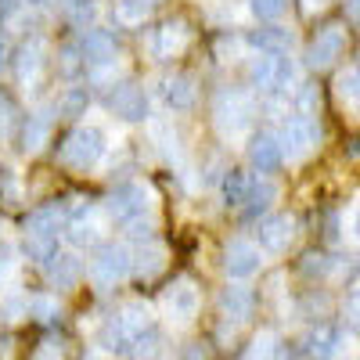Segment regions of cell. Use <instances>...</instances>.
<instances>
[{"label": "cell", "instance_id": "26", "mask_svg": "<svg viewBox=\"0 0 360 360\" xmlns=\"http://www.w3.org/2000/svg\"><path fill=\"white\" fill-rule=\"evenodd\" d=\"M249 188H252V180H249L242 169H227V173H224L220 191H224V202H227V205H245Z\"/></svg>", "mask_w": 360, "mask_h": 360}, {"label": "cell", "instance_id": "15", "mask_svg": "<svg viewBox=\"0 0 360 360\" xmlns=\"http://www.w3.org/2000/svg\"><path fill=\"white\" fill-rule=\"evenodd\" d=\"M252 307H256V295L245 288V285H227L224 292H220V314H224V321H231V324H242L245 317H252Z\"/></svg>", "mask_w": 360, "mask_h": 360}, {"label": "cell", "instance_id": "10", "mask_svg": "<svg viewBox=\"0 0 360 360\" xmlns=\"http://www.w3.org/2000/svg\"><path fill=\"white\" fill-rule=\"evenodd\" d=\"M342 51H346V25H324L307 51V65L324 69V65H332Z\"/></svg>", "mask_w": 360, "mask_h": 360}, {"label": "cell", "instance_id": "46", "mask_svg": "<svg viewBox=\"0 0 360 360\" xmlns=\"http://www.w3.org/2000/svg\"><path fill=\"white\" fill-rule=\"evenodd\" d=\"M303 8H307V11L314 15V11H321V8H324V0H307V4H303Z\"/></svg>", "mask_w": 360, "mask_h": 360}, {"label": "cell", "instance_id": "36", "mask_svg": "<svg viewBox=\"0 0 360 360\" xmlns=\"http://www.w3.org/2000/svg\"><path fill=\"white\" fill-rule=\"evenodd\" d=\"M29 314H33L37 321H54L58 314H62V307H58V299H29Z\"/></svg>", "mask_w": 360, "mask_h": 360}, {"label": "cell", "instance_id": "49", "mask_svg": "<svg viewBox=\"0 0 360 360\" xmlns=\"http://www.w3.org/2000/svg\"><path fill=\"white\" fill-rule=\"evenodd\" d=\"M152 4H155V0H152Z\"/></svg>", "mask_w": 360, "mask_h": 360}, {"label": "cell", "instance_id": "44", "mask_svg": "<svg viewBox=\"0 0 360 360\" xmlns=\"http://www.w3.org/2000/svg\"><path fill=\"white\" fill-rule=\"evenodd\" d=\"M184 360H205V349L195 342V346H188V349H184Z\"/></svg>", "mask_w": 360, "mask_h": 360}, {"label": "cell", "instance_id": "31", "mask_svg": "<svg viewBox=\"0 0 360 360\" xmlns=\"http://www.w3.org/2000/svg\"><path fill=\"white\" fill-rule=\"evenodd\" d=\"M86 105H90V98H86V86H69L65 94L58 98V112L69 115V119L83 115V112H86Z\"/></svg>", "mask_w": 360, "mask_h": 360}, {"label": "cell", "instance_id": "40", "mask_svg": "<svg viewBox=\"0 0 360 360\" xmlns=\"http://www.w3.org/2000/svg\"><path fill=\"white\" fill-rule=\"evenodd\" d=\"M119 76V62H108V65H94L90 69V83L94 86H105V83H112Z\"/></svg>", "mask_w": 360, "mask_h": 360}, {"label": "cell", "instance_id": "18", "mask_svg": "<svg viewBox=\"0 0 360 360\" xmlns=\"http://www.w3.org/2000/svg\"><path fill=\"white\" fill-rule=\"evenodd\" d=\"M281 144H278V137H270V134H259V137H252V144H249V162H252V169H259V173H274L278 166H281Z\"/></svg>", "mask_w": 360, "mask_h": 360}, {"label": "cell", "instance_id": "17", "mask_svg": "<svg viewBox=\"0 0 360 360\" xmlns=\"http://www.w3.org/2000/svg\"><path fill=\"white\" fill-rule=\"evenodd\" d=\"M51 127H54V119H51V112L44 108V112H33L22 123V148L29 155H37V152H44V144L51 141Z\"/></svg>", "mask_w": 360, "mask_h": 360}, {"label": "cell", "instance_id": "39", "mask_svg": "<svg viewBox=\"0 0 360 360\" xmlns=\"http://www.w3.org/2000/svg\"><path fill=\"white\" fill-rule=\"evenodd\" d=\"M11 127H15V105L8 94H0V137H8Z\"/></svg>", "mask_w": 360, "mask_h": 360}, {"label": "cell", "instance_id": "29", "mask_svg": "<svg viewBox=\"0 0 360 360\" xmlns=\"http://www.w3.org/2000/svg\"><path fill=\"white\" fill-rule=\"evenodd\" d=\"M152 15V0H115V18L123 25H141Z\"/></svg>", "mask_w": 360, "mask_h": 360}, {"label": "cell", "instance_id": "48", "mask_svg": "<svg viewBox=\"0 0 360 360\" xmlns=\"http://www.w3.org/2000/svg\"><path fill=\"white\" fill-rule=\"evenodd\" d=\"M353 231H356V238H360V217H356V220H353Z\"/></svg>", "mask_w": 360, "mask_h": 360}, {"label": "cell", "instance_id": "47", "mask_svg": "<svg viewBox=\"0 0 360 360\" xmlns=\"http://www.w3.org/2000/svg\"><path fill=\"white\" fill-rule=\"evenodd\" d=\"M349 15H356V18H360V0H349Z\"/></svg>", "mask_w": 360, "mask_h": 360}, {"label": "cell", "instance_id": "12", "mask_svg": "<svg viewBox=\"0 0 360 360\" xmlns=\"http://www.w3.org/2000/svg\"><path fill=\"white\" fill-rule=\"evenodd\" d=\"M188 40H191V29L184 25V22H162L152 37H148V51H152V58H176L180 51L188 47Z\"/></svg>", "mask_w": 360, "mask_h": 360}, {"label": "cell", "instance_id": "38", "mask_svg": "<svg viewBox=\"0 0 360 360\" xmlns=\"http://www.w3.org/2000/svg\"><path fill=\"white\" fill-rule=\"evenodd\" d=\"M332 270V263H328V256H321V252H307L303 256V274H328Z\"/></svg>", "mask_w": 360, "mask_h": 360}, {"label": "cell", "instance_id": "2", "mask_svg": "<svg viewBox=\"0 0 360 360\" xmlns=\"http://www.w3.org/2000/svg\"><path fill=\"white\" fill-rule=\"evenodd\" d=\"M213 119H217V130L224 141H242L252 127V101L242 90H224L217 98V108H213Z\"/></svg>", "mask_w": 360, "mask_h": 360}, {"label": "cell", "instance_id": "30", "mask_svg": "<svg viewBox=\"0 0 360 360\" xmlns=\"http://www.w3.org/2000/svg\"><path fill=\"white\" fill-rule=\"evenodd\" d=\"M83 54H79V44H65L62 51H58V76H65V79H76L83 72Z\"/></svg>", "mask_w": 360, "mask_h": 360}, {"label": "cell", "instance_id": "5", "mask_svg": "<svg viewBox=\"0 0 360 360\" xmlns=\"http://www.w3.org/2000/svg\"><path fill=\"white\" fill-rule=\"evenodd\" d=\"M198 307H202V292H198V285L191 278L173 281L166 288V295H162V310H166V317L173 324H191L198 317Z\"/></svg>", "mask_w": 360, "mask_h": 360}, {"label": "cell", "instance_id": "4", "mask_svg": "<svg viewBox=\"0 0 360 360\" xmlns=\"http://www.w3.org/2000/svg\"><path fill=\"white\" fill-rule=\"evenodd\" d=\"M152 209V191H148L144 184H137V180H130V184H119L108 202H105V213L115 220V224H134V220H144V213Z\"/></svg>", "mask_w": 360, "mask_h": 360}, {"label": "cell", "instance_id": "21", "mask_svg": "<svg viewBox=\"0 0 360 360\" xmlns=\"http://www.w3.org/2000/svg\"><path fill=\"white\" fill-rule=\"evenodd\" d=\"M79 274H83V263H79L76 252H58V256L47 263V281H51L54 288H72V285L79 281Z\"/></svg>", "mask_w": 360, "mask_h": 360}, {"label": "cell", "instance_id": "34", "mask_svg": "<svg viewBox=\"0 0 360 360\" xmlns=\"http://www.w3.org/2000/svg\"><path fill=\"white\" fill-rule=\"evenodd\" d=\"M285 8H288V0H249V11H252L259 22H274V18H281Z\"/></svg>", "mask_w": 360, "mask_h": 360}, {"label": "cell", "instance_id": "33", "mask_svg": "<svg viewBox=\"0 0 360 360\" xmlns=\"http://www.w3.org/2000/svg\"><path fill=\"white\" fill-rule=\"evenodd\" d=\"M130 353H134L137 360H155V356L162 353V335L155 332V328H152V332H144V335H137L134 346H130Z\"/></svg>", "mask_w": 360, "mask_h": 360}, {"label": "cell", "instance_id": "43", "mask_svg": "<svg viewBox=\"0 0 360 360\" xmlns=\"http://www.w3.org/2000/svg\"><path fill=\"white\" fill-rule=\"evenodd\" d=\"M346 321L360 328V288H353V292L346 295Z\"/></svg>", "mask_w": 360, "mask_h": 360}, {"label": "cell", "instance_id": "16", "mask_svg": "<svg viewBox=\"0 0 360 360\" xmlns=\"http://www.w3.org/2000/svg\"><path fill=\"white\" fill-rule=\"evenodd\" d=\"M195 98H198V86H195L191 76L176 72V76L162 79V101H166L169 112H188V108H195Z\"/></svg>", "mask_w": 360, "mask_h": 360}, {"label": "cell", "instance_id": "3", "mask_svg": "<svg viewBox=\"0 0 360 360\" xmlns=\"http://www.w3.org/2000/svg\"><path fill=\"white\" fill-rule=\"evenodd\" d=\"M134 270V252L127 245L105 242L94 249V259H90V278H94L98 288H115L119 281H127V274Z\"/></svg>", "mask_w": 360, "mask_h": 360}, {"label": "cell", "instance_id": "8", "mask_svg": "<svg viewBox=\"0 0 360 360\" xmlns=\"http://www.w3.org/2000/svg\"><path fill=\"white\" fill-rule=\"evenodd\" d=\"M249 79L256 90H281L292 79V65L285 54H256L249 65Z\"/></svg>", "mask_w": 360, "mask_h": 360}, {"label": "cell", "instance_id": "37", "mask_svg": "<svg viewBox=\"0 0 360 360\" xmlns=\"http://www.w3.org/2000/svg\"><path fill=\"white\" fill-rule=\"evenodd\" d=\"M94 15H98V8L90 4V0H72V4H69V18H72L76 25H83V29H90Z\"/></svg>", "mask_w": 360, "mask_h": 360}, {"label": "cell", "instance_id": "45", "mask_svg": "<svg viewBox=\"0 0 360 360\" xmlns=\"http://www.w3.org/2000/svg\"><path fill=\"white\" fill-rule=\"evenodd\" d=\"M8 58H11V47H8V37H0V69L8 65Z\"/></svg>", "mask_w": 360, "mask_h": 360}, {"label": "cell", "instance_id": "7", "mask_svg": "<svg viewBox=\"0 0 360 360\" xmlns=\"http://www.w3.org/2000/svg\"><path fill=\"white\" fill-rule=\"evenodd\" d=\"M317 141H321V127L314 123V119H292V123H285V130L278 137L281 155H288V159L310 155L314 148H317Z\"/></svg>", "mask_w": 360, "mask_h": 360}, {"label": "cell", "instance_id": "42", "mask_svg": "<svg viewBox=\"0 0 360 360\" xmlns=\"http://www.w3.org/2000/svg\"><path fill=\"white\" fill-rule=\"evenodd\" d=\"M270 353H274V339H270V335H259V339L252 342V349H249V360H266Z\"/></svg>", "mask_w": 360, "mask_h": 360}, {"label": "cell", "instance_id": "9", "mask_svg": "<svg viewBox=\"0 0 360 360\" xmlns=\"http://www.w3.org/2000/svg\"><path fill=\"white\" fill-rule=\"evenodd\" d=\"M259 252H270V256H281L288 245H292V238H295V220L285 217V213H274V217H263L259 220Z\"/></svg>", "mask_w": 360, "mask_h": 360}, {"label": "cell", "instance_id": "25", "mask_svg": "<svg viewBox=\"0 0 360 360\" xmlns=\"http://www.w3.org/2000/svg\"><path fill=\"white\" fill-rule=\"evenodd\" d=\"M69 231V242L72 245H94L98 238H101V227H105V220H101V213H90V217H83V220H76V224H65Z\"/></svg>", "mask_w": 360, "mask_h": 360}, {"label": "cell", "instance_id": "41", "mask_svg": "<svg viewBox=\"0 0 360 360\" xmlns=\"http://www.w3.org/2000/svg\"><path fill=\"white\" fill-rule=\"evenodd\" d=\"M65 353H62V342H54V339H47V342H40L37 346V353L29 356V360H62Z\"/></svg>", "mask_w": 360, "mask_h": 360}, {"label": "cell", "instance_id": "1", "mask_svg": "<svg viewBox=\"0 0 360 360\" xmlns=\"http://www.w3.org/2000/svg\"><path fill=\"white\" fill-rule=\"evenodd\" d=\"M108 152V141L98 127H76L65 144H62V152H58V159H62L69 169H94Z\"/></svg>", "mask_w": 360, "mask_h": 360}, {"label": "cell", "instance_id": "14", "mask_svg": "<svg viewBox=\"0 0 360 360\" xmlns=\"http://www.w3.org/2000/svg\"><path fill=\"white\" fill-rule=\"evenodd\" d=\"M47 65V40L33 37L18 54H15V79L29 90V86H37L40 79V69Z\"/></svg>", "mask_w": 360, "mask_h": 360}, {"label": "cell", "instance_id": "24", "mask_svg": "<svg viewBox=\"0 0 360 360\" xmlns=\"http://www.w3.org/2000/svg\"><path fill=\"white\" fill-rule=\"evenodd\" d=\"M98 346L108 349V353H130L134 339L127 335V328L119 324V317H108V321L101 324V332H98Z\"/></svg>", "mask_w": 360, "mask_h": 360}, {"label": "cell", "instance_id": "35", "mask_svg": "<svg viewBox=\"0 0 360 360\" xmlns=\"http://www.w3.org/2000/svg\"><path fill=\"white\" fill-rule=\"evenodd\" d=\"M0 314H4L8 321H22V317H29V299H25L22 292L4 295V299H0Z\"/></svg>", "mask_w": 360, "mask_h": 360}, {"label": "cell", "instance_id": "6", "mask_svg": "<svg viewBox=\"0 0 360 360\" xmlns=\"http://www.w3.org/2000/svg\"><path fill=\"white\" fill-rule=\"evenodd\" d=\"M259 266H263V252H259V245H252V242H245V238H234V242H227V249H224V270H227V278L231 281H249V278H256L259 274Z\"/></svg>", "mask_w": 360, "mask_h": 360}, {"label": "cell", "instance_id": "11", "mask_svg": "<svg viewBox=\"0 0 360 360\" xmlns=\"http://www.w3.org/2000/svg\"><path fill=\"white\" fill-rule=\"evenodd\" d=\"M76 44H79V54H83L86 69L115 62V37L108 33V29H94V25H90V29H83V37Z\"/></svg>", "mask_w": 360, "mask_h": 360}, {"label": "cell", "instance_id": "19", "mask_svg": "<svg viewBox=\"0 0 360 360\" xmlns=\"http://www.w3.org/2000/svg\"><path fill=\"white\" fill-rule=\"evenodd\" d=\"M134 270H137L144 281L159 278L162 270H166V245H159L155 238H152V242H141L137 252H134Z\"/></svg>", "mask_w": 360, "mask_h": 360}, {"label": "cell", "instance_id": "20", "mask_svg": "<svg viewBox=\"0 0 360 360\" xmlns=\"http://www.w3.org/2000/svg\"><path fill=\"white\" fill-rule=\"evenodd\" d=\"M69 220H65V209L58 205H40L29 213V224H25V234H40V238H58V231H62Z\"/></svg>", "mask_w": 360, "mask_h": 360}, {"label": "cell", "instance_id": "23", "mask_svg": "<svg viewBox=\"0 0 360 360\" xmlns=\"http://www.w3.org/2000/svg\"><path fill=\"white\" fill-rule=\"evenodd\" d=\"M249 44L259 54H285L288 44H292V37L285 33V29H278V25H266V29H256V33L249 37Z\"/></svg>", "mask_w": 360, "mask_h": 360}, {"label": "cell", "instance_id": "13", "mask_svg": "<svg viewBox=\"0 0 360 360\" xmlns=\"http://www.w3.org/2000/svg\"><path fill=\"white\" fill-rule=\"evenodd\" d=\"M108 108L127 119V123H141V119H148V94L141 86H130V83H119L112 94H108Z\"/></svg>", "mask_w": 360, "mask_h": 360}, {"label": "cell", "instance_id": "32", "mask_svg": "<svg viewBox=\"0 0 360 360\" xmlns=\"http://www.w3.org/2000/svg\"><path fill=\"white\" fill-rule=\"evenodd\" d=\"M295 108H299V119H314L321 112V90L314 83H303L295 94Z\"/></svg>", "mask_w": 360, "mask_h": 360}, {"label": "cell", "instance_id": "27", "mask_svg": "<svg viewBox=\"0 0 360 360\" xmlns=\"http://www.w3.org/2000/svg\"><path fill=\"white\" fill-rule=\"evenodd\" d=\"M22 252L33 259V263H51L58 256V238H40V234H25V242H22Z\"/></svg>", "mask_w": 360, "mask_h": 360}, {"label": "cell", "instance_id": "22", "mask_svg": "<svg viewBox=\"0 0 360 360\" xmlns=\"http://www.w3.org/2000/svg\"><path fill=\"white\" fill-rule=\"evenodd\" d=\"M152 307L148 303H141V299H134V303H127L123 310H119V324L127 328V335L130 339H137V335H144V332H152Z\"/></svg>", "mask_w": 360, "mask_h": 360}, {"label": "cell", "instance_id": "28", "mask_svg": "<svg viewBox=\"0 0 360 360\" xmlns=\"http://www.w3.org/2000/svg\"><path fill=\"white\" fill-rule=\"evenodd\" d=\"M274 195H278V188L270 184V180H256V184L249 188V198H245V217H249V220H256V217L263 213V209H266L270 202H274Z\"/></svg>", "mask_w": 360, "mask_h": 360}]
</instances>
